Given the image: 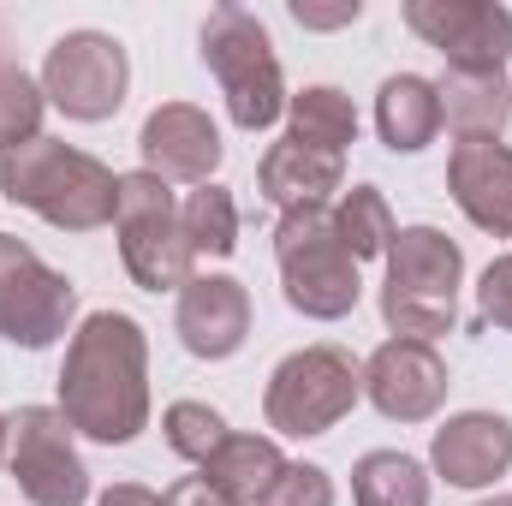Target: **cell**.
<instances>
[{"mask_svg":"<svg viewBox=\"0 0 512 506\" xmlns=\"http://www.w3.org/2000/svg\"><path fill=\"white\" fill-rule=\"evenodd\" d=\"M60 417L72 435L126 447L149 429V334L126 310H90L66 340Z\"/></svg>","mask_w":512,"mask_h":506,"instance_id":"cell-1","label":"cell"},{"mask_svg":"<svg viewBox=\"0 0 512 506\" xmlns=\"http://www.w3.org/2000/svg\"><path fill=\"white\" fill-rule=\"evenodd\" d=\"M0 191L6 203L42 215L60 233H96L120 209V173L60 137H30L18 149H0Z\"/></svg>","mask_w":512,"mask_h":506,"instance_id":"cell-2","label":"cell"},{"mask_svg":"<svg viewBox=\"0 0 512 506\" xmlns=\"http://www.w3.org/2000/svg\"><path fill=\"white\" fill-rule=\"evenodd\" d=\"M382 262H387V280H382L387 328L399 340H423V346L453 334L459 286H465V251L441 227H399Z\"/></svg>","mask_w":512,"mask_h":506,"instance_id":"cell-3","label":"cell"},{"mask_svg":"<svg viewBox=\"0 0 512 506\" xmlns=\"http://www.w3.org/2000/svg\"><path fill=\"white\" fill-rule=\"evenodd\" d=\"M274 262H280L286 304L298 316H310V322H340L364 298L358 262L340 245L328 209H292V215H280V227H274Z\"/></svg>","mask_w":512,"mask_h":506,"instance_id":"cell-4","label":"cell"},{"mask_svg":"<svg viewBox=\"0 0 512 506\" xmlns=\"http://www.w3.org/2000/svg\"><path fill=\"white\" fill-rule=\"evenodd\" d=\"M203 66L215 72L227 114L239 131H268L286 114V78L274 60V42L262 30V18L245 6H215L203 24Z\"/></svg>","mask_w":512,"mask_h":506,"instance_id":"cell-5","label":"cell"},{"mask_svg":"<svg viewBox=\"0 0 512 506\" xmlns=\"http://www.w3.org/2000/svg\"><path fill=\"white\" fill-rule=\"evenodd\" d=\"M114 233H120V262L143 292H185L197 280V251L185 245L179 227V203L173 185L155 173H120V209H114Z\"/></svg>","mask_w":512,"mask_h":506,"instance_id":"cell-6","label":"cell"},{"mask_svg":"<svg viewBox=\"0 0 512 506\" xmlns=\"http://www.w3.org/2000/svg\"><path fill=\"white\" fill-rule=\"evenodd\" d=\"M358 399H364V370L340 346H304L274 364L268 393H262V417L274 435L310 441V435H328L340 417H352Z\"/></svg>","mask_w":512,"mask_h":506,"instance_id":"cell-7","label":"cell"},{"mask_svg":"<svg viewBox=\"0 0 512 506\" xmlns=\"http://www.w3.org/2000/svg\"><path fill=\"white\" fill-rule=\"evenodd\" d=\"M131 60L108 30H66L42 60V96L78 126H102L126 108Z\"/></svg>","mask_w":512,"mask_h":506,"instance_id":"cell-8","label":"cell"},{"mask_svg":"<svg viewBox=\"0 0 512 506\" xmlns=\"http://www.w3.org/2000/svg\"><path fill=\"white\" fill-rule=\"evenodd\" d=\"M78 316V286L48 268L18 233H0V340L48 352Z\"/></svg>","mask_w":512,"mask_h":506,"instance_id":"cell-9","label":"cell"},{"mask_svg":"<svg viewBox=\"0 0 512 506\" xmlns=\"http://www.w3.org/2000/svg\"><path fill=\"white\" fill-rule=\"evenodd\" d=\"M6 471L24 489L30 506H84L90 501V471L72 447V423L60 417V405H24L12 411V447H6Z\"/></svg>","mask_w":512,"mask_h":506,"instance_id":"cell-10","label":"cell"},{"mask_svg":"<svg viewBox=\"0 0 512 506\" xmlns=\"http://www.w3.org/2000/svg\"><path fill=\"white\" fill-rule=\"evenodd\" d=\"M405 24L447 60V72H507L512 12L501 0H405Z\"/></svg>","mask_w":512,"mask_h":506,"instance_id":"cell-11","label":"cell"},{"mask_svg":"<svg viewBox=\"0 0 512 506\" xmlns=\"http://www.w3.org/2000/svg\"><path fill=\"white\" fill-rule=\"evenodd\" d=\"M447 358L423 340H382L364 364V399L387 423H429L447 405Z\"/></svg>","mask_w":512,"mask_h":506,"instance_id":"cell-12","label":"cell"},{"mask_svg":"<svg viewBox=\"0 0 512 506\" xmlns=\"http://www.w3.org/2000/svg\"><path fill=\"white\" fill-rule=\"evenodd\" d=\"M173 328H179V346L191 358H203V364L233 358L245 346V334H251V292H245V280H233V274H197L179 292Z\"/></svg>","mask_w":512,"mask_h":506,"instance_id":"cell-13","label":"cell"},{"mask_svg":"<svg viewBox=\"0 0 512 506\" xmlns=\"http://www.w3.org/2000/svg\"><path fill=\"white\" fill-rule=\"evenodd\" d=\"M429 465L447 489H495L512 471V423L501 411H459L435 429Z\"/></svg>","mask_w":512,"mask_h":506,"instance_id":"cell-14","label":"cell"},{"mask_svg":"<svg viewBox=\"0 0 512 506\" xmlns=\"http://www.w3.org/2000/svg\"><path fill=\"white\" fill-rule=\"evenodd\" d=\"M137 155H143V173L155 179L209 185V173L221 167V131L197 102H161L137 131Z\"/></svg>","mask_w":512,"mask_h":506,"instance_id":"cell-15","label":"cell"},{"mask_svg":"<svg viewBox=\"0 0 512 506\" xmlns=\"http://www.w3.org/2000/svg\"><path fill=\"white\" fill-rule=\"evenodd\" d=\"M447 191L471 227L512 239V149L501 137H459L447 155Z\"/></svg>","mask_w":512,"mask_h":506,"instance_id":"cell-16","label":"cell"},{"mask_svg":"<svg viewBox=\"0 0 512 506\" xmlns=\"http://www.w3.org/2000/svg\"><path fill=\"white\" fill-rule=\"evenodd\" d=\"M256 185H262V197L280 215H292V209H328V197L346 185V155H328V149H310V143L280 137L262 155Z\"/></svg>","mask_w":512,"mask_h":506,"instance_id":"cell-17","label":"cell"},{"mask_svg":"<svg viewBox=\"0 0 512 506\" xmlns=\"http://www.w3.org/2000/svg\"><path fill=\"white\" fill-rule=\"evenodd\" d=\"M286 465H292V459H286L268 435H227V441L197 465V477H203L215 495H227V506H262Z\"/></svg>","mask_w":512,"mask_h":506,"instance_id":"cell-18","label":"cell"},{"mask_svg":"<svg viewBox=\"0 0 512 506\" xmlns=\"http://www.w3.org/2000/svg\"><path fill=\"white\" fill-rule=\"evenodd\" d=\"M376 131H382V143L393 155L429 149L435 131H441V96H435V84L417 78V72H393L376 90Z\"/></svg>","mask_w":512,"mask_h":506,"instance_id":"cell-19","label":"cell"},{"mask_svg":"<svg viewBox=\"0 0 512 506\" xmlns=\"http://www.w3.org/2000/svg\"><path fill=\"white\" fill-rule=\"evenodd\" d=\"M435 96H441V126H453L459 137H501V126L512 120L507 72H447Z\"/></svg>","mask_w":512,"mask_h":506,"instance_id":"cell-20","label":"cell"},{"mask_svg":"<svg viewBox=\"0 0 512 506\" xmlns=\"http://www.w3.org/2000/svg\"><path fill=\"white\" fill-rule=\"evenodd\" d=\"M286 137L310 143V149H328V155H346V143H358L352 96L334 90V84H310V90L286 96Z\"/></svg>","mask_w":512,"mask_h":506,"instance_id":"cell-21","label":"cell"},{"mask_svg":"<svg viewBox=\"0 0 512 506\" xmlns=\"http://www.w3.org/2000/svg\"><path fill=\"white\" fill-rule=\"evenodd\" d=\"M352 501L358 506H429V471L411 453H364L352 465Z\"/></svg>","mask_w":512,"mask_h":506,"instance_id":"cell-22","label":"cell"},{"mask_svg":"<svg viewBox=\"0 0 512 506\" xmlns=\"http://www.w3.org/2000/svg\"><path fill=\"white\" fill-rule=\"evenodd\" d=\"M334 215V233H340V245L352 251V262H376L387 256L393 245V209H387V197L376 185H352V191H340V203L328 209Z\"/></svg>","mask_w":512,"mask_h":506,"instance_id":"cell-23","label":"cell"},{"mask_svg":"<svg viewBox=\"0 0 512 506\" xmlns=\"http://www.w3.org/2000/svg\"><path fill=\"white\" fill-rule=\"evenodd\" d=\"M179 227H185V245L197 256H233L239 251V203L227 185H197L185 203H179Z\"/></svg>","mask_w":512,"mask_h":506,"instance_id":"cell-24","label":"cell"},{"mask_svg":"<svg viewBox=\"0 0 512 506\" xmlns=\"http://www.w3.org/2000/svg\"><path fill=\"white\" fill-rule=\"evenodd\" d=\"M161 435H167V447H173L185 465H203L233 429H227V417H221L215 405H203V399H173V405L161 411Z\"/></svg>","mask_w":512,"mask_h":506,"instance_id":"cell-25","label":"cell"},{"mask_svg":"<svg viewBox=\"0 0 512 506\" xmlns=\"http://www.w3.org/2000/svg\"><path fill=\"white\" fill-rule=\"evenodd\" d=\"M42 78H30L24 66L0 60V149H18L30 137H42Z\"/></svg>","mask_w":512,"mask_h":506,"instance_id":"cell-26","label":"cell"},{"mask_svg":"<svg viewBox=\"0 0 512 506\" xmlns=\"http://www.w3.org/2000/svg\"><path fill=\"white\" fill-rule=\"evenodd\" d=\"M262 506H334V477L322 471V465H286L280 471V483L268 489V501Z\"/></svg>","mask_w":512,"mask_h":506,"instance_id":"cell-27","label":"cell"},{"mask_svg":"<svg viewBox=\"0 0 512 506\" xmlns=\"http://www.w3.org/2000/svg\"><path fill=\"white\" fill-rule=\"evenodd\" d=\"M477 310H483V322H495V328L512 334V251L495 256V262L483 268V280H477Z\"/></svg>","mask_w":512,"mask_h":506,"instance_id":"cell-28","label":"cell"},{"mask_svg":"<svg viewBox=\"0 0 512 506\" xmlns=\"http://www.w3.org/2000/svg\"><path fill=\"white\" fill-rule=\"evenodd\" d=\"M292 18L304 30H340V24H358L364 18V0H340V6H316V0H292Z\"/></svg>","mask_w":512,"mask_h":506,"instance_id":"cell-29","label":"cell"},{"mask_svg":"<svg viewBox=\"0 0 512 506\" xmlns=\"http://www.w3.org/2000/svg\"><path fill=\"white\" fill-rule=\"evenodd\" d=\"M161 506H227V495H215L203 477H179V483L161 495Z\"/></svg>","mask_w":512,"mask_h":506,"instance_id":"cell-30","label":"cell"},{"mask_svg":"<svg viewBox=\"0 0 512 506\" xmlns=\"http://www.w3.org/2000/svg\"><path fill=\"white\" fill-rule=\"evenodd\" d=\"M96 506H161V495L143 489V483H114V489H102V501Z\"/></svg>","mask_w":512,"mask_h":506,"instance_id":"cell-31","label":"cell"},{"mask_svg":"<svg viewBox=\"0 0 512 506\" xmlns=\"http://www.w3.org/2000/svg\"><path fill=\"white\" fill-rule=\"evenodd\" d=\"M6 447H12V417H0V459H6Z\"/></svg>","mask_w":512,"mask_h":506,"instance_id":"cell-32","label":"cell"},{"mask_svg":"<svg viewBox=\"0 0 512 506\" xmlns=\"http://www.w3.org/2000/svg\"><path fill=\"white\" fill-rule=\"evenodd\" d=\"M477 506H512V501H507V495H495V501H477Z\"/></svg>","mask_w":512,"mask_h":506,"instance_id":"cell-33","label":"cell"}]
</instances>
